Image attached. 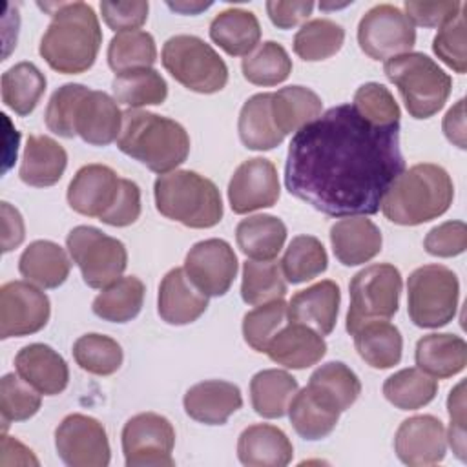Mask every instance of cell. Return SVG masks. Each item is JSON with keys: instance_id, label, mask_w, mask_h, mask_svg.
<instances>
[{"instance_id": "6da1fadb", "label": "cell", "mask_w": 467, "mask_h": 467, "mask_svg": "<svg viewBox=\"0 0 467 467\" xmlns=\"http://www.w3.org/2000/svg\"><path fill=\"white\" fill-rule=\"evenodd\" d=\"M403 170L400 126H374L339 104L294 133L285 186L325 215H372Z\"/></svg>"}, {"instance_id": "7a4b0ae2", "label": "cell", "mask_w": 467, "mask_h": 467, "mask_svg": "<svg viewBox=\"0 0 467 467\" xmlns=\"http://www.w3.org/2000/svg\"><path fill=\"white\" fill-rule=\"evenodd\" d=\"M38 5L51 15V22L40 40V57L51 69L64 75L88 71L95 64L102 44V31L93 7L86 2Z\"/></svg>"}, {"instance_id": "3957f363", "label": "cell", "mask_w": 467, "mask_h": 467, "mask_svg": "<svg viewBox=\"0 0 467 467\" xmlns=\"http://www.w3.org/2000/svg\"><path fill=\"white\" fill-rule=\"evenodd\" d=\"M452 199L451 175L438 164L423 162L398 175L381 201V210L394 224L418 226L443 215Z\"/></svg>"}, {"instance_id": "277c9868", "label": "cell", "mask_w": 467, "mask_h": 467, "mask_svg": "<svg viewBox=\"0 0 467 467\" xmlns=\"http://www.w3.org/2000/svg\"><path fill=\"white\" fill-rule=\"evenodd\" d=\"M117 148L148 170L164 175L186 161L190 137L173 119L151 111L128 109L122 113Z\"/></svg>"}, {"instance_id": "5b68a950", "label": "cell", "mask_w": 467, "mask_h": 467, "mask_svg": "<svg viewBox=\"0 0 467 467\" xmlns=\"http://www.w3.org/2000/svg\"><path fill=\"white\" fill-rule=\"evenodd\" d=\"M153 195L159 213L188 228H212L223 219L217 186L197 171L175 170L159 175Z\"/></svg>"}, {"instance_id": "8992f818", "label": "cell", "mask_w": 467, "mask_h": 467, "mask_svg": "<svg viewBox=\"0 0 467 467\" xmlns=\"http://www.w3.org/2000/svg\"><path fill=\"white\" fill-rule=\"evenodd\" d=\"M383 71L401 93L405 108L414 119L436 115L451 95V77L423 53L392 57L385 62Z\"/></svg>"}, {"instance_id": "52a82bcc", "label": "cell", "mask_w": 467, "mask_h": 467, "mask_svg": "<svg viewBox=\"0 0 467 467\" xmlns=\"http://www.w3.org/2000/svg\"><path fill=\"white\" fill-rule=\"evenodd\" d=\"M164 69L184 88L210 95L228 82V67L217 51L195 35H175L162 46Z\"/></svg>"}, {"instance_id": "ba28073f", "label": "cell", "mask_w": 467, "mask_h": 467, "mask_svg": "<svg viewBox=\"0 0 467 467\" xmlns=\"http://www.w3.org/2000/svg\"><path fill=\"white\" fill-rule=\"evenodd\" d=\"M460 283L443 265H423L407 281V310L420 328H440L452 321L458 308Z\"/></svg>"}, {"instance_id": "9c48e42d", "label": "cell", "mask_w": 467, "mask_h": 467, "mask_svg": "<svg viewBox=\"0 0 467 467\" xmlns=\"http://www.w3.org/2000/svg\"><path fill=\"white\" fill-rule=\"evenodd\" d=\"M347 332L354 334L374 319H390L400 306L401 274L394 265L376 263L359 270L350 281Z\"/></svg>"}, {"instance_id": "30bf717a", "label": "cell", "mask_w": 467, "mask_h": 467, "mask_svg": "<svg viewBox=\"0 0 467 467\" xmlns=\"http://www.w3.org/2000/svg\"><path fill=\"white\" fill-rule=\"evenodd\" d=\"M66 246L84 283L91 288H106L122 277L128 266L124 243L95 226H75L66 237Z\"/></svg>"}, {"instance_id": "8fae6325", "label": "cell", "mask_w": 467, "mask_h": 467, "mask_svg": "<svg viewBox=\"0 0 467 467\" xmlns=\"http://www.w3.org/2000/svg\"><path fill=\"white\" fill-rule=\"evenodd\" d=\"M358 44L374 60H389L410 53L416 44V29L407 15L390 4L368 9L358 24Z\"/></svg>"}, {"instance_id": "7c38bea8", "label": "cell", "mask_w": 467, "mask_h": 467, "mask_svg": "<svg viewBox=\"0 0 467 467\" xmlns=\"http://www.w3.org/2000/svg\"><path fill=\"white\" fill-rule=\"evenodd\" d=\"M175 429L157 412L131 416L122 429V452L128 467H171Z\"/></svg>"}, {"instance_id": "4fadbf2b", "label": "cell", "mask_w": 467, "mask_h": 467, "mask_svg": "<svg viewBox=\"0 0 467 467\" xmlns=\"http://www.w3.org/2000/svg\"><path fill=\"white\" fill-rule=\"evenodd\" d=\"M55 447L69 467H106L111 458L104 425L86 414L66 416L55 431Z\"/></svg>"}, {"instance_id": "5bb4252c", "label": "cell", "mask_w": 467, "mask_h": 467, "mask_svg": "<svg viewBox=\"0 0 467 467\" xmlns=\"http://www.w3.org/2000/svg\"><path fill=\"white\" fill-rule=\"evenodd\" d=\"M51 314L47 296L29 281H9L0 288V337H22L42 330Z\"/></svg>"}, {"instance_id": "9a60e30c", "label": "cell", "mask_w": 467, "mask_h": 467, "mask_svg": "<svg viewBox=\"0 0 467 467\" xmlns=\"http://www.w3.org/2000/svg\"><path fill=\"white\" fill-rule=\"evenodd\" d=\"M237 255L224 239L195 243L184 259V272L208 297L224 296L237 275Z\"/></svg>"}, {"instance_id": "2e32d148", "label": "cell", "mask_w": 467, "mask_h": 467, "mask_svg": "<svg viewBox=\"0 0 467 467\" xmlns=\"http://www.w3.org/2000/svg\"><path fill=\"white\" fill-rule=\"evenodd\" d=\"M279 193L277 170L272 161L263 157H254L239 164L228 182V201L234 213L239 215L274 206Z\"/></svg>"}, {"instance_id": "e0dca14e", "label": "cell", "mask_w": 467, "mask_h": 467, "mask_svg": "<svg viewBox=\"0 0 467 467\" xmlns=\"http://www.w3.org/2000/svg\"><path fill=\"white\" fill-rule=\"evenodd\" d=\"M394 451L396 456L410 467L440 463L447 452L443 423L431 414L403 420L394 436Z\"/></svg>"}, {"instance_id": "ac0fdd59", "label": "cell", "mask_w": 467, "mask_h": 467, "mask_svg": "<svg viewBox=\"0 0 467 467\" xmlns=\"http://www.w3.org/2000/svg\"><path fill=\"white\" fill-rule=\"evenodd\" d=\"M122 179L104 164L82 166L67 186L69 206L86 217H102L117 201Z\"/></svg>"}, {"instance_id": "d6986e66", "label": "cell", "mask_w": 467, "mask_h": 467, "mask_svg": "<svg viewBox=\"0 0 467 467\" xmlns=\"http://www.w3.org/2000/svg\"><path fill=\"white\" fill-rule=\"evenodd\" d=\"M122 111L104 91L88 89L75 111V133L91 146H108L119 139Z\"/></svg>"}, {"instance_id": "ffe728a7", "label": "cell", "mask_w": 467, "mask_h": 467, "mask_svg": "<svg viewBox=\"0 0 467 467\" xmlns=\"http://www.w3.org/2000/svg\"><path fill=\"white\" fill-rule=\"evenodd\" d=\"M339 303V286L325 279L297 292L286 305V316L290 323H299L321 336H328L336 327Z\"/></svg>"}, {"instance_id": "44dd1931", "label": "cell", "mask_w": 467, "mask_h": 467, "mask_svg": "<svg viewBox=\"0 0 467 467\" xmlns=\"http://www.w3.org/2000/svg\"><path fill=\"white\" fill-rule=\"evenodd\" d=\"M208 308V296L202 294L184 268H171L159 285L157 310L168 325H188L199 319Z\"/></svg>"}, {"instance_id": "7402d4cb", "label": "cell", "mask_w": 467, "mask_h": 467, "mask_svg": "<svg viewBox=\"0 0 467 467\" xmlns=\"http://www.w3.org/2000/svg\"><path fill=\"white\" fill-rule=\"evenodd\" d=\"M186 414L204 425H223L243 405L237 385L223 379H206L190 387L184 394Z\"/></svg>"}, {"instance_id": "603a6c76", "label": "cell", "mask_w": 467, "mask_h": 467, "mask_svg": "<svg viewBox=\"0 0 467 467\" xmlns=\"http://www.w3.org/2000/svg\"><path fill=\"white\" fill-rule=\"evenodd\" d=\"M15 367L20 378L44 396L60 394L69 381L66 359L44 343H31L18 350Z\"/></svg>"}, {"instance_id": "cb8c5ba5", "label": "cell", "mask_w": 467, "mask_h": 467, "mask_svg": "<svg viewBox=\"0 0 467 467\" xmlns=\"http://www.w3.org/2000/svg\"><path fill=\"white\" fill-rule=\"evenodd\" d=\"M330 244L341 265L358 266L368 263L381 252L383 237L370 219L350 215L332 224Z\"/></svg>"}, {"instance_id": "d4e9b609", "label": "cell", "mask_w": 467, "mask_h": 467, "mask_svg": "<svg viewBox=\"0 0 467 467\" xmlns=\"http://www.w3.org/2000/svg\"><path fill=\"white\" fill-rule=\"evenodd\" d=\"M237 456L248 467H285L292 462L294 447L279 427L254 423L241 432Z\"/></svg>"}, {"instance_id": "484cf974", "label": "cell", "mask_w": 467, "mask_h": 467, "mask_svg": "<svg viewBox=\"0 0 467 467\" xmlns=\"http://www.w3.org/2000/svg\"><path fill=\"white\" fill-rule=\"evenodd\" d=\"M266 354L277 365L301 370L321 361L327 354V343L316 330L299 323H288L272 337Z\"/></svg>"}, {"instance_id": "4316f807", "label": "cell", "mask_w": 467, "mask_h": 467, "mask_svg": "<svg viewBox=\"0 0 467 467\" xmlns=\"http://www.w3.org/2000/svg\"><path fill=\"white\" fill-rule=\"evenodd\" d=\"M66 166L67 153L55 139L47 135H29L18 175L22 182L29 186L46 188L62 179Z\"/></svg>"}, {"instance_id": "83f0119b", "label": "cell", "mask_w": 467, "mask_h": 467, "mask_svg": "<svg viewBox=\"0 0 467 467\" xmlns=\"http://www.w3.org/2000/svg\"><path fill=\"white\" fill-rule=\"evenodd\" d=\"M18 270L22 277L40 288L60 286L71 270L66 250L47 239L29 243L18 259Z\"/></svg>"}, {"instance_id": "f1b7e54d", "label": "cell", "mask_w": 467, "mask_h": 467, "mask_svg": "<svg viewBox=\"0 0 467 467\" xmlns=\"http://www.w3.org/2000/svg\"><path fill=\"white\" fill-rule=\"evenodd\" d=\"M416 365L425 374L445 379L467 365V343L456 334H427L416 343Z\"/></svg>"}, {"instance_id": "f546056e", "label": "cell", "mask_w": 467, "mask_h": 467, "mask_svg": "<svg viewBox=\"0 0 467 467\" xmlns=\"http://www.w3.org/2000/svg\"><path fill=\"white\" fill-rule=\"evenodd\" d=\"M210 38L232 57H246L261 38V26L252 11L230 7L221 11L210 24Z\"/></svg>"}, {"instance_id": "4dcf8cb0", "label": "cell", "mask_w": 467, "mask_h": 467, "mask_svg": "<svg viewBox=\"0 0 467 467\" xmlns=\"http://www.w3.org/2000/svg\"><path fill=\"white\" fill-rule=\"evenodd\" d=\"M306 389L328 409L343 412L359 398L361 381L345 363L328 361L312 372Z\"/></svg>"}, {"instance_id": "1f68e13d", "label": "cell", "mask_w": 467, "mask_h": 467, "mask_svg": "<svg viewBox=\"0 0 467 467\" xmlns=\"http://www.w3.org/2000/svg\"><path fill=\"white\" fill-rule=\"evenodd\" d=\"M352 336L359 358L372 368H390L401 361L403 337L389 319L368 321Z\"/></svg>"}, {"instance_id": "d6a6232c", "label": "cell", "mask_w": 467, "mask_h": 467, "mask_svg": "<svg viewBox=\"0 0 467 467\" xmlns=\"http://www.w3.org/2000/svg\"><path fill=\"white\" fill-rule=\"evenodd\" d=\"M237 130L248 150L266 151L283 142L285 135L277 130L272 115V93H257L243 104Z\"/></svg>"}, {"instance_id": "836d02e7", "label": "cell", "mask_w": 467, "mask_h": 467, "mask_svg": "<svg viewBox=\"0 0 467 467\" xmlns=\"http://www.w3.org/2000/svg\"><path fill=\"white\" fill-rule=\"evenodd\" d=\"M235 241L246 257L254 261H272L286 241V226L274 215H252L237 224Z\"/></svg>"}, {"instance_id": "e575fe53", "label": "cell", "mask_w": 467, "mask_h": 467, "mask_svg": "<svg viewBox=\"0 0 467 467\" xmlns=\"http://www.w3.org/2000/svg\"><path fill=\"white\" fill-rule=\"evenodd\" d=\"M297 390V379L286 370L279 368L259 370L250 379L252 407L259 416L268 420L285 416Z\"/></svg>"}, {"instance_id": "d590c367", "label": "cell", "mask_w": 467, "mask_h": 467, "mask_svg": "<svg viewBox=\"0 0 467 467\" xmlns=\"http://www.w3.org/2000/svg\"><path fill=\"white\" fill-rule=\"evenodd\" d=\"M323 102L305 86H286L272 93V115L283 135L296 133L321 115Z\"/></svg>"}, {"instance_id": "8d00e7d4", "label": "cell", "mask_w": 467, "mask_h": 467, "mask_svg": "<svg viewBox=\"0 0 467 467\" xmlns=\"http://www.w3.org/2000/svg\"><path fill=\"white\" fill-rule=\"evenodd\" d=\"M144 283L135 275L119 277L93 299V312L109 323H128L139 316L144 303Z\"/></svg>"}, {"instance_id": "74e56055", "label": "cell", "mask_w": 467, "mask_h": 467, "mask_svg": "<svg viewBox=\"0 0 467 467\" xmlns=\"http://www.w3.org/2000/svg\"><path fill=\"white\" fill-rule=\"evenodd\" d=\"M46 77L33 62H18L2 75V102L16 115H29L46 91Z\"/></svg>"}, {"instance_id": "f35d334b", "label": "cell", "mask_w": 467, "mask_h": 467, "mask_svg": "<svg viewBox=\"0 0 467 467\" xmlns=\"http://www.w3.org/2000/svg\"><path fill=\"white\" fill-rule=\"evenodd\" d=\"M113 95L119 104H124L131 109L144 106H159L168 97V84L157 69H135L115 75Z\"/></svg>"}, {"instance_id": "ab89813d", "label": "cell", "mask_w": 467, "mask_h": 467, "mask_svg": "<svg viewBox=\"0 0 467 467\" xmlns=\"http://www.w3.org/2000/svg\"><path fill=\"white\" fill-rule=\"evenodd\" d=\"M438 381L418 367L394 372L383 383V396L400 410H416L436 398Z\"/></svg>"}, {"instance_id": "60d3db41", "label": "cell", "mask_w": 467, "mask_h": 467, "mask_svg": "<svg viewBox=\"0 0 467 467\" xmlns=\"http://www.w3.org/2000/svg\"><path fill=\"white\" fill-rule=\"evenodd\" d=\"M339 414L341 412L317 401L306 387L297 390L288 405V418L292 427L301 438L310 441L328 436L336 429Z\"/></svg>"}, {"instance_id": "b9f144b4", "label": "cell", "mask_w": 467, "mask_h": 467, "mask_svg": "<svg viewBox=\"0 0 467 467\" xmlns=\"http://www.w3.org/2000/svg\"><path fill=\"white\" fill-rule=\"evenodd\" d=\"M327 250L314 235L294 237L281 259L283 275L292 285H301L317 277L327 270Z\"/></svg>"}, {"instance_id": "7bdbcfd3", "label": "cell", "mask_w": 467, "mask_h": 467, "mask_svg": "<svg viewBox=\"0 0 467 467\" xmlns=\"http://www.w3.org/2000/svg\"><path fill=\"white\" fill-rule=\"evenodd\" d=\"M157 60V46L148 31L117 33L108 46V64L119 73L151 67Z\"/></svg>"}, {"instance_id": "ee69618b", "label": "cell", "mask_w": 467, "mask_h": 467, "mask_svg": "<svg viewBox=\"0 0 467 467\" xmlns=\"http://www.w3.org/2000/svg\"><path fill=\"white\" fill-rule=\"evenodd\" d=\"M345 42V29L328 18L305 22L294 36V51L305 62H319L336 55Z\"/></svg>"}, {"instance_id": "f6af8a7d", "label": "cell", "mask_w": 467, "mask_h": 467, "mask_svg": "<svg viewBox=\"0 0 467 467\" xmlns=\"http://www.w3.org/2000/svg\"><path fill=\"white\" fill-rule=\"evenodd\" d=\"M241 69L250 84L277 86L292 73V60L281 44L266 40L243 58Z\"/></svg>"}, {"instance_id": "bcb514c9", "label": "cell", "mask_w": 467, "mask_h": 467, "mask_svg": "<svg viewBox=\"0 0 467 467\" xmlns=\"http://www.w3.org/2000/svg\"><path fill=\"white\" fill-rule=\"evenodd\" d=\"M286 294V281L281 265L272 261H246L243 265L241 297L248 305H263L283 299Z\"/></svg>"}, {"instance_id": "7dc6e473", "label": "cell", "mask_w": 467, "mask_h": 467, "mask_svg": "<svg viewBox=\"0 0 467 467\" xmlns=\"http://www.w3.org/2000/svg\"><path fill=\"white\" fill-rule=\"evenodd\" d=\"M77 365L95 376L115 374L124 359L120 345L104 334H84L73 345Z\"/></svg>"}, {"instance_id": "c3c4849f", "label": "cell", "mask_w": 467, "mask_h": 467, "mask_svg": "<svg viewBox=\"0 0 467 467\" xmlns=\"http://www.w3.org/2000/svg\"><path fill=\"white\" fill-rule=\"evenodd\" d=\"M40 392L31 387L24 378L13 372L0 379V414L4 432L11 421H26L40 409Z\"/></svg>"}, {"instance_id": "681fc988", "label": "cell", "mask_w": 467, "mask_h": 467, "mask_svg": "<svg viewBox=\"0 0 467 467\" xmlns=\"http://www.w3.org/2000/svg\"><path fill=\"white\" fill-rule=\"evenodd\" d=\"M286 317V303L283 299L257 305L243 317L244 341L255 352H266L272 337L283 328Z\"/></svg>"}, {"instance_id": "f907efd6", "label": "cell", "mask_w": 467, "mask_h": 467, "mask_svg": "<svg viewBox=\"0 0 467 467\" xmlns=\"http://www.w3.org/2000/svg\"><path fill=\"white\" fill-rule=\"evenodd\" d=\"M354 109L374 126H400V106L392 93L378 82H367L354 93Z\"/></svg>"}, {"instance_id": "816d5d0a", "label": "cell", "mask_w": 467, "mask_h": 467, "mask_svg": "<svg viewBox=\"0 0 467 467\" xmlns=\"http://www.w3.org/2000/svg\"><path fill=\"white\" fill-rule=\"evenodd\" d=\"M84 84H64L49 99L46 108V126L58 137L73 139L75 133V111L78 100L88 91Z\"/></svg>"}, {"instance_id": "f5cc1de1", "label": "cell", "mask_w": 467, "mask_h": 467, "mask_svg": "<svg viewBox=\"0 0 467 467\" xmlns=\"http://www.w3.org/2000/svg\"><path fill=\"white\" fill-rule=\"evenodd\" d=\"M432 51L436 57L454 69L456 73L463 75L467 71V51H465V15L460 11L454 18L447 20L440 26L432 40Z\"/></svg>"}, {"instance_id": "db71d44e", "label": "cell", "mask_w": 467, "mask_h": 467, "mask_svg": "<svg viewBox=\"0 0 467 467\" xmlns=\"http://www.w3.org/2000/svg\"><path fill=\"white\" fill-rule=\"evenodd\" d=\"M423 248L436 257H454L467 248V226L463 221H445L425 235Z\"/></svg>"}, {"instance_id": "11a10c76", "label": "cell", "mask_w": 467, "mask_h": 467, "mask_svg": "<svg viewBox=\"0 0 467 467\" xmlns=\"http://www.w3.org/2000/svg\"><path fill=\"white\" fill-rule=\"evenodd\" d=\"M148 2H100V13L106 26L113 31H135L148 20Z\"/></svg>"}, {"instance_id": "9f6ffc18", "label": "cell", "mask_w": 467, "mask_h": 467, "mask_svg": "<svg viewBox=\"0 0 467 467\" xmlns=\"http://www.w3.org/2000/svg\"><path fill=\"white\" fill-rule=\"evenodd\" d=\"M403 7L412 26L438 27V26H443L447 20L454 18L462 11L463 4L458 0H438V2L407 0Z\"/></svg>"}, {"instance_id": "6f0895ef", "label": "cell", "mask_w": 467, "mask_h": 467, "mask_svg": "<svg viewBox=\"0 0 467 467\" xmlns=\"http://www.w3.org/2000/svg\"><path fill=\"white\" fill-rule=\"evenodd\" d=\"M139 215H140V190L133 181L122 179L120 192L115 204L99 221H102L104 224L120 228V226L133 224L139 219Z\"/></svg>"}, {"instance_id": "680465c9", "label": "cell", "mask_w": 467, "mask_h": 467, "mask_svg": "<svg viewBox=\"0 0 467 467\" xmlns=\"http://www.w3.org/2000/svg\"><path fill=\"white\" fill-rule=\"evenodd\" d=\"M449 410V445L458 460L465 462V381H460L447 398Z\"/></svg>"}, {"instance_id": "91938a15", "label": "cell", "mask_w": 467, "mask_h": 467, "mask_svg": "<svg viewBox=\"0 0 467 467\" xmlns=\"http://www.w3.org/2000/svg\"><path fill=\"white\" fill-rule=\"evenodd\" d=\"M314 9V2L310 0H294V2H281L270 0L266 2V13L272 24L279 29H290L308 18Z\"/></svg>"}, {"instance_id": "94428289", "label": "cell", "mask_w": 467, "mask_h": 467, "mask_svg": "<svg viewBox=\"0 0 467 467\" xmlns=\"http://www.w3.org/2000/svg\"><path fill=\"white\" fill-rule=\"evenodd\" d=\"M0 215H2V252H11L13 248L20 246L26 237L24 219L16 208L9 202H0Z\"/></svg>"}, {"instance_id": "6125c7cd", "label": "cell", "mask_w": 467, "mask_h": 467, "mask_svg": "<svg viewBox=\"0 0 467 467\" xmlns=\"http://www.w3.org/2000/svg\"><path fill=\"white\" fill-rule=\"evenodd\" d=\"M443 133L449 142L458 146L460 150L467 148L465 140V100L460 99L443 117Z\"/></svg>"}, {"instance_id": "be15d7a7", "label": "cell", "mask_w": 467, "mask_h": 467, "mask_svg": "<svg viewBox=\"0 0 467 467\" xmlns=\"http://www.w3.org/2000/svg\"><path fill=\"white\" fill-rule=\"evenodd\" d=\"M0 465H38V460L33 456L31 449L11 436H2V458Z\"/></svg>"}, {"instance_id": "e7e4bbea", "label": "cell", "mask_w": 467, "mask_h": 467, "mask_svg": "<svg viewBox=\"0 0 467 467\" xmlns=\"http://www.w3.org/2000/svg\"><path fill=\"white\" fill-rule=\"evenodd\" d=\"M212 2H168V7L181 13V15H197L208 9Z\"/></svg>"}]
</instances>
